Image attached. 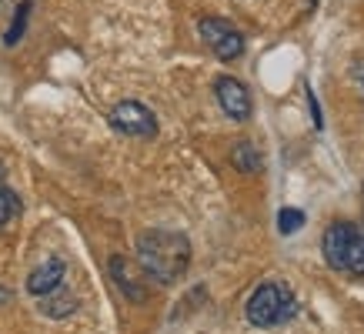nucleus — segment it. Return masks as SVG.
I'll return each instance as SVG.
<instances>
[{"instance_id":"obj_14","label":"nucleus","mask_w":364,"mask_h":334,"mask_svg":"<svg viewBox=\"0 0 364 334\" xmlns=\"http://www.w3.org/2000/svg\"><path fill=\"white\" fill-rule=\"evenodd\" d=\"M308 104H311V114H314V127L321 131V111H318V104H314V94H311V87H308Z\"/></svg>"},{"instance_id":"obj_15","label":"nucleus","mask_w":364,"mask_h":334,"mask_svg":"<svg viewBox=\"0 0 364 334\" xmlns=\"http://www.w3.org/2000/svg\"><path fill=\"white\" fill-rule=\"evenodd\" d=\"M0 181H4V167H0Z\"/></svg>"},{"instance_id":"obj_2","label":"nucleus","mask_w":364,"mask_h":334,"mask_svg":"<svg viewBox=\"0 0 364 334\" xmlns=\"http://www.w3.org/2000/svg\"><path fill=\"white\" fill-rule=\"evenodd\" d=\"M321 254L324 261L351 278L364 274V231L351 221H334L321 237Z\"/></svg>"},{"instance_id":"obj_7","label":"nucleus","mask_w":364,"mask_h":334,"mask_svg":"<svg viewBox=\"0 0 364 334\" xmlns=\"http://www.w3.org/2000/svg\"><path fill=\"white\" fill-rule=\"evenodd\" d=\"M107 271H111V278H114V284L121 288V294L127 301H134V304H141V301H147V288H144V278L137 274L141 267L137 264H131L127 257H111V264H107Z\"/></svg>"},{"instance_id":"obj_6","label":"nucleus","mask_w":364,"mask_h":334,"mask_svg":"<svg viewBox=\"0 0 364 334\" xmlns=\"http://www.w3.org/2000/svg\"><path fill=\"white\" fill-rule=\"evenodd\" d=\"M214 97L221 104V111L231 117V121H247L251 117V90L244 87L237 77H218L214 80Z\"/></svg>"},{"instance_id":"obj_8","label":"nucleus","mask_w":364,"mask_h":334,"mask_svg":"<svg viewBox=\"0 0 364 334\" xmlns=\"http://www.w3.org/2000/svg\"><path fill=\"white\" fill-rule=\"evenodd\" d=\"M67 278V264L60 257H47L41 267H33L31 274H27V291H31L33 298H44L50 291H57L64 284Z\"/></svg>"},{"instance_id":"obj_11","label":"nucleus","mask_w":364,"mask_h":334,"mask_svg":"<svg viewBox=\"0 0 364 334\" xmlns=\"http://www.w3.org/2000/svg\"><path fill=\"white\" fill-rule=\"evenodd\" d=\"M304 224H308V214L301 211V208H281V211H277V231L284 234V237L298 234Z\"/></svg>"},{"instance_id":"obj_9","label":"nucleus","mask_w":364,"mask_h":334,"mask_svg":"<svg viewBox=\"0 0 364 334\" xmlns=\"http://www.w3.org/2000/svg\"><path fill=\"white\" fill-rule=\"evenodd\" d=\"M41 301V314H47V318H67V314L77 311V298L70 294V291L60 284L57 291H50V294H44Z\"/></svg>"},{"instance_id":"obj_5","label":"nucleus","mask_w":364,"mask_h":334,"mask_svg":"<svg viewBox=\"0 0 364 334\" xmlns=\"http://www.w3.org/2000/svg\"><path fill=\"white\" fill-rule=\"evenodd\" d=\"M107 124L117 134H124V137H154L157 134L154 111L144 107L141 100H121V104H114L111 114H107Z\"/></svg>"},{"instance_id":"obj_4","label":"nucleus","mask_w":364,"mask_h":334,"mask_svg":"<svg viewBox=\"0 0 364 334\" xmlns=\"http://www.w3.org/2000/svg\"><path fill=\"white\" fill-rule=\"evenodd\" d=\"M198 33L218 60H237L244 54V33L224 17H200Z\"/></svg>"},{"instance_id":"obj_3","label":"nucleus","mask_w":364,"mask_h":334,"mask_svg":"<svg viewBox=\"0 0 364 334\" xmlns=\"http://www.w3.org/2000/svg\"><path fill=\"white\" fill-rule=\"evenodd\" d=\"M244 314H247V321L254 328H277V324H287L298 314V298H294V291L287 288L284 281H264L247 298Z\"/></svg>"},{"instance_id":"obj_13","label":"nucleus","mask_w":364,"mask_h":334,"mask_svg":"<svg viewBox=\"0 0 364 334\" xmlns=\"http://www.w3.org/2000/svg\"><path fill=\"white\" fill-rule=\"evenodd\" d=\"M27 17H31V0H23L21 7H17V14H14V23H11V31L4 33V44L14 47L17 41L23 37V27H27Z\"/></svg>"},{"instance_id":"obj_10","label":"nucleus","mask_w":364,"mask_h":334,"mask_svg":"<svg viewBox=\"0 0 364 334\" xmlns=\"http://www.w3.org/2000/svg\"><path fill=\"white\" fill-rule=\"evenodd\" d=\"M231 164L241 171V174H254V171H261L264 161H261V151L251 144V141H237L231 151Z\"/></svg>"},{"instance_id":"obj_16","label":"nucleus","mask_w":364,"mask_h":334,"mask_svg":"<svg viewBox=\"0 0 364 334\" xmlns=\"http://www.w3.org/2000/svg\"><path fill=\"white\" fill-rule=\"evenodd\" d=\"M361 87H364V74H361Z\"/></svg>"},{"instance_id":"obj_12","label":"nucleus","mask_w":364,"mask_h":334,"mask_svg":"<svg viewBox=\"0 0 364 334\" xmlns=\"http://www.w3.org/2000/svg\"><path fill=\"white\" fill-rule=\"evenodd\" d=\"M17 214H21V198H17L11 188H4V184H0V231H4Z\"/></svg>"},{"instance_id":"obj_1","label":"nucleus","mask_w":364,"mask_h":334,"mask_svg":"<svg viewBox=\"0 0 364 334\" xmlns=\"http://www.w3.org/2000/svg\"><path fill=\"white\" fill-rule=\"evenodd\" d=\"M137 267L154 284H174L191 267V241L181 231H144L137 237Z\"/></svg>"}]
</instances>
